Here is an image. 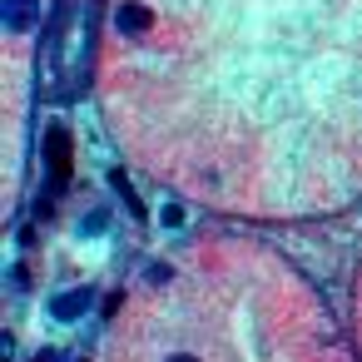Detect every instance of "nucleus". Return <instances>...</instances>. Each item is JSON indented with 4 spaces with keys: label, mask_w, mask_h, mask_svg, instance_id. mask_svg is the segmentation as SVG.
<instances>
[{
    "label": "nucleus",
    "mask_w": 362,
    "mask_h": 362,
    "mask_svg": "<svg viewBox=\"0 0 362 362\" xmlns=\"http://www.w3.org/2000/svg\"><path fill=\"white\" fill-rule=\"evenodd\" d=\"M115 25H119V30H124V35H129V30H144V25H149V11H139V6H124V11H119V21H115Z\"/></svg>",
    "instance_id": "7ed1b4c3"
},
{
    "label": "nucleus",
    "mask_w": 362,
    "mask_h": 362,
    "mask_svg": "<svg viewBox=\"0 0 362 362\" xmlns=\"http://www.w3.org/2000/svg\"><path fill=\"white\" fill-rule=\"evenodd\" d=\"M169 362H194V357H189V352H179V357H169Z\"/></svg>",
    "instance_id": "39448f33"
},
{
    "label": "nucleus",
    "mask_w": 362,
    "mask_h": 362,
    "mask_svg": "<svg viewBox=\"0 0 362 362\" xmlns=\"http://www.w3.org/2000/svg\"><path fill=\"white\" fill-rule=\"evenodd\" d=\"M35 16H40V6H35V0H6V30H30L35 25Z\"/></svg>",
    "instance_id": "f03ea898"
},
{
    "label": "nucleus",
    "mask_w": 362,
    "mask_h": 362,
    "mask_svg": "<svg viewBox=\"0 0 362 362\" xmlns=\"http://www.w3.org/2000/svg\"><path fill=\"white\" fill-rule=\"evenodd\" d=\"M80 313H90V288H75V293H60V298L50 303V317H60V322H75Z\"/></svg>",
    "instance_id": "f257e3e1"
},
{
    "label": "nucleus",
    "mask_w": 362,
    "mask_h": 362,
    "mask_svg": "<svg viewBox=\"0 0 362 362\" xmlns=\"http://www.w3.org/2000/svg\"><path fill=\"white\" fill-rule=\"evenodd\" d=\"M35 362H55V352H40V357H35Z\"/></svg>",
    "instance_id": "20e7f679"
}]
</instances>
